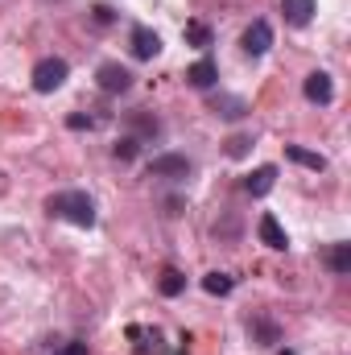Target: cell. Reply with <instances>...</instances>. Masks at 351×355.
I'll use <instances>...</instances> for the list:
<instances>
[{"label":"cell","instance_id":"obj_1","mask_svg":"<svg viewBox=\"0 0 351 355\" xmlns=\"http://www.w3.org/2000/svg\"><path fill=\"white\" fill-rule=\"evenodd\" d=\"M46 211H50V215L71 219L75 227H91V223H95V202H91V194H83V190L50 194V198H46Z\"/></svg>","mask_w":351,"mask_h":355},{"label":"cell","instance_id":"obj_2","mask_svg":"<svg viewBox=\"0 0 351 355\" xmlns=\"http://www.w3.org/2000/svg\"><path fill=\"white\" fill-rule=\"evenodd\" d=\"M67 75H71V67H67L62 58H42V62L33 67V91L50 95V91H58L67 83Z\"/></svg>","mask_w":351,"mask_h":355},{"label":"cell","instance_id":"obj_7","mask_svg":"<svg viewBox=\"0 0 351 355\" xmlns=\"http://www.w3.org/2000/svg\"><path fill=\"white\" fill-rule=\"evenodd\" d=\"M257 232H261V244H268L273 252H285V248H289V236H285V227L277 223V215H261V227H257Z\"/></svg>","mask_w":351,"mask_h":355},{"label":"cell","instance_id":"obj_14","mask_svg":"<svg viewBox=\"0 0 351 355\" xmlns=\"http://www.w3.org/2000/svg\"><path fill=\"white\" fill-rule=\"evenodd\" d=\"M211 107H215L219 116H228V120H236V116H244V112H248V103H244V99H236V95H219Z\"/></svg>","mask_w":351,"mask_h":355},{"label":"cell","instance_id":"obj_13","mask_svg":"<svg viewBox=\"0 0 351 355\" xmlns=\"http://www.w3.org/2000/svg\"><path fill=\"white\" fill-rule=\"evenodd\" d=\"M186 42L190 46H198V50H207L215 37H211V25H203V21H186Z\"/></svg>","mask_w":351,"mask_h":355},{"label":"cell","instance_id":"obj_19","mask_svg":"<svg viewBox=\"0 0 351 355\" xmlns=\"http://www.w3.org/2000/svg\"><path fill=\"white\" fill-rule=\"evenodd\" d=\"M248 145H252L248 137H232V141H228V153H232V157H244V153H248Z\"/></svg>","mask_w":351,"mask_h":355},{"label":"cell","instance_id":"obj_8","mask_svg":"<svg viewBox=\"0 0 351 355\" xmlns=\"http://www.w3.org/2000/svg\"><path fill=\"white\" fill-rule=\"evenodd\" d=\"M306 99L310 103H331L335 99V87H331V75L327 71H314V75H306Z\"/></svg>","mask_w":351,"mask_h":355},{"label":"cell","instance_id":"obj_20","mask_svg":"<svg viewBox=\"0 0 351 355\" xmlns=\"http://www.w3.org/2000/svg\"><path fill=\"white\" fill-rule=\"evenodd\" d=\"M58 355H87V343H79V339H71V343H62Z\"/></svg>","mask_w":351,"mask_h":355},{"label":"cell","instance_id":"obj_18","mask_svg":"<svg viewBox=\"0 0 351 355\" xmlns=\"http://www.w3.org/2000/svg\"><path fill=\"white\" fill-rule=\"evenodd\" d=\"M137 149H141V141H137V137H120V141L112 145L116 162H132V157H137Z\"/></svg>","mask_w":351,"mask_h":355},{"label":"cell","instance_id":"obj_16","mask_svg":"<svg viewBox=\"0 0 351 355\" xmlns=\"http://www.w3.org/2000/svg\"><path fill=\"white\" fill-rule=\"evenodd\" d=\"M232 285H236V281H232L228 272H207V277H203V289H207V293H215V297L232 293Z\"/></svg>","mask_w":351,"mask_h":355},{"label":"cell","instance_id":"obj_6","mask_svg":"<svg viewBox=\"0 0 351 355\" xmlns=\"http://www.w3.org/2000/svg\"><path fill=\"white\" fill-rule=\"evenodd\" d=\"M240 46H244V54H252V58L268 54V46H273V29H268V21H252V25L244 29Z\"/></svg>","mask_w":351,"mask_h":355},{"label":"cell","instance_id":"obj_5","mask_svg":"<svg viewBox=\"0 0 351 355\" xmlns=\"http://www.w3.org/2000/svg\"><path fill=\"white\" fill-rule=\"evenodd\" d=\"M128 46H132V54H137L141 62H149V58H157V54H162V37H157L149 25H132Z\"/></svg>","mask_w":351,"mask_h":355},{"label":"cell","instance_id":"obj_22","mask_svg":"<svg viewBox=\"0 0 351 355\" xmlns=\"http://www.w3.org/2000/svg\"><path fill=\"white\" fill-rule=\"evenodd\" d=\"M71 128H91V116H71Z\"/></svg>","mask_w":351,"mask_h":355},{"label":"cell","instance_id":"obj_12","mask_svg":"<svg viewBox=\"0 0 351 355\" xmlns=\"http://www.w3.org/2000/svg\"><path fill=\"white\" fill-rule=\"evenodd\" d=\"M285 157H289V162H298V166H306V170H314V174H323V170H327V157H323V153H310V149H302V145H289V149H285Z\"/></svg>","mask_w":351,"mask_h":355},{"label":"cell","instance_id":"obj_3","mask_svg":"<svg viewBox=\"0 0 351 355\" xmlns=\"http://www.w3.org/2000/svg\"><path fill=\"white\" fill-rule=\"evenodd\" d=\"M95 83H99V91H108V95H120V91L132 87V75H128V67H120V62H103V67L95 71Z\"/></svg>","mask_w":351,"mask_h":355},{"label":"cell","instance_id":"obj_10","mask_svg":"<svg viewBox=\"0 0 351 355\" xmlns=\"http://www.w3.org/2000/svg\"><path fill=\"white\" fill-rule=\"evenodd\" d=\"M281 12L293 29H302V25L314 21V0H281Z\"/></svg>","mask_w":351,"mask_h":355},{"label":"cell","instance_id":"obj_4","mask_svg":"<svg viewBox=\"0 0 351 355\" xmlns=\"http://www.w3.org/2000/svg\"><path fill=\"white\" fill-rule=\"evenodd\" d=\"M149 178H170V182H182V178H190V162H186L182 153H162V157H153V162H149Z\"/></svg>","mask_w":351,"mask_h":355},{"label":"cell","instance_id":"obj_11","mask_svg":"<svg viewBox=\"0 0 351 355\" xmlns=\"http://www.w3.org/2000/svg\"><path fill=\"white\" fill-rule=\"evenodd\" d=\"M273 182H277V166H261V170H252V174L244 178V190L252 194V198H261L273 190Z\"/></svg>","mask_w":351,"mask_h":355},{"label":"cell","instance_id":"obj_17","mask_svg":"<svg viewBox=\"0 0 351 355\" xmlns=\"http://www.w3.org/2000/svg\"><path fill=\"white\" fill-rule=\"evenodd\" d=\"M327 261H331V268H335L339 277H348V272H351V244H335Z\"/></svg>","mask_w":351,"mask_h":355},{"label":"cell","instance_id":"obj_21","mask_svg":"<svg viewBox=\"0 0 351 355\" xmlns=\"http://www.w3.org/2000/svg\"><path fill=\"white\" fill-rule=\"evenodd\" d=\"M95 21H99V25H108V21H112V8H103V4H99V8H95Z\"/></svg>","mask_w":351,"mask_h":355},{"label":"cell","instance_id":"obj_9","mask_svg":"<svg viewBox=\"0 0 351 355\" xmlns=\"http://www.w3.org/2000/svg\"><path fill=\"white\" fill-rule=\"evenodd\" d=\"M215 79H219V71H215V62H211V58H198V62L186 71V83H190V87H198V91H211V87H215Z\"/></svg>","mask_w":351,"mask_h":355},{"label":"cell","instance_id":"obj_15","mask_svg":"<svg viewBox=\"0 0 351 355\" xmlns=\"http://www.w3.org/2000/svg\"><path fill=\"white\" fill-rule=\"evenodd\" d=\"M157 289H162L166 297H178V293L186 289V277H182L178 268H162V281H157Z\"/></svg>","mask_w":351,"mask_h":355}]
</instances>
